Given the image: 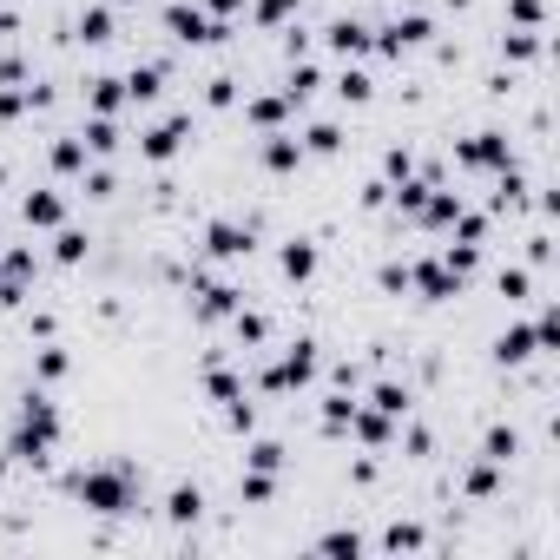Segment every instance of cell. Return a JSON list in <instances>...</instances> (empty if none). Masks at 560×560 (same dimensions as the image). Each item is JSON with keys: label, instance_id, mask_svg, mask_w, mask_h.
Here are the masks:
<instances>
[{"label": "cell", "instance_id": "cell-1", "mask_svg": "<svg viewBox=\"0 0 560 560\" xmlns=\"http://www.w3.org/2000/svg\"><path fill=\"white\" fill-rule=\"evenodd\" d=\"M53 442H60V409H53V396H40V389H27V402H20V422H14V442H7V455L14 462H47Z\"/></svg>", "mask_w": 560, "mask_h": 560}, {"label": "cell", "instance_id": "cell-2", "mask_svg": "<svg viewBox=\"0 0 560 560\" xmlns=\"http://www.w3.org/2000/svg\"><path fill=\"white\" fill-rule=\"evenodd\" d=\"M73 495H80L93 514H139V481H132L126 462H106V468L73 475Z\"/></svg>", "mask_w": 560, "mask_h": 560}, {"label": "cell", "instance_id": "cell-3", "mask_svg": "<svg viewBox=\"0 0 560 560\" xmlns=\"http://www.w3.org/2000/svg\"><path fill=\"white\" fill-rule=\"evenodd\" d=\"M165 33H172L178 47H218L224 33V20H211L205 7H192V0H172V7H165Z\"/></svg>", "mask_w": 560, "mask_h": 560}, {"label": "cell", "instance_id": "cell-4", "mask_svg": "<svg viewBox=\"0 0 560 560\" xmlns=\"http://www.w3.org/2000/svg\"><path fill=\"white\" fill-rule=\"evenodd\" d=\"M310 376H317V343L297 336V343H284V356L264 369V389H271V396H290V389H304Z\"/></svg>", "mask_w": 560, "mask_h": 560}, {"label": "cell", "instance_id": "cell-5", "mask_svg": "<svg viewBox=\"0 0 560 560\" xmlns=\"http://www.w3.org/2000/svg\"><path fill=\"white\" fill-rule=\"evenodd\" d=\"M257 251V224H238V218H211L205 224V257L218 264H238V257Z\"/></svg>", "mask_w": 560, "mask_h": 560}, {"label": "cell", "instance_id": "cell-6", "mask_svg": "<svg viewBox=\"0 0 560 560\" xmlns=\"http://www.w3.org/2000/svg\"><path fill=\"white\" fill-rule=\"evenodd\" d=\"M185 132H192V112H165L159 126L139 139V159L145 165H172L178 152H185Z\"/></svg>", "mask_w": 560, "mask_h": 560}, {"label": "cell", "instance_id": "cell-7", "mask_svg": "<svg viewBox=\"0 0 560 560\" xmlns=\"http://www.w3.org/2000/svg\"><path fill=\"white\" fill-rule=\"evenodd\" d=\"M455 165H468V172H501V165H514L508 132H475V139H462L455 145Z\"/></svg>", "mask_w": 560, "mask_h": 560}, {"label": "cell", "instance_id": "cell-8", "mask_svg": "<svg viewBox=\"0 0 560 560\" xmlns=\"http://www.w3.org/2000/svg\"><path fill=\"white\" fill-rule=\"evenodd\" d=\"M429 40H435L429 14H396L383 33H376V47H383V53H409V47H429Z\"/></svg>", "mask_w": 560, "mask_h": 560}, {"label": "cell", "instance_id": "cell-9", "mask_svg": "<svg viewBox=\"0 0 560 560\" xmlns=\"http://www.w3.org/2000/svg\"><path fill=\"white\" fill-rule=\"evenodd\" d=\"M409 290H422L429 304H442V297H462V277L448 271L442 257H422V264H409Z\"/></svg>", "mask_w": 560, "mask_h": 560}, {"label": "cell", "instance_id": "cell-10", "mask_svg": "<svg viewBox=\"0 0 560 560\" xmlns=\"http://www.w3.org/2000/svg\"><path fill=\"white\" fill-rule=\"evenodd\" d=\"M534 356H541L534 323H508V330L495 336V363H501V369H521V363H534Z\"/></svg>", "mask_w": 560, "mask_h": 560}, {"label": "cell", "instance_id": "cell-11", "mask_svg": "<svg viewBox=\"0 0 560 560\" xmlns=\"http://www.w3.org/2000/svg\"><path fill=\"white\" fill-rule=\"evenodd\" d=\"M323 47H330V53H343V60H363V53L376 47V33H369L363 20H350V14H343V20H330V27H323Z\"/></svg>", "mask_w": 560, "mask_h": 560}, {"label": "cell", "instance_id": "cell-12", "mask_svg": "<svg viewBox=\"0 0 560 560\" xmlns=\"http://www.w3.org/2000/svg\"><path fill=\"white\" fill-rule=\"evenodd\" d=\"M350 435H356L363 448H389V442H396V416H383V409H369V402H356Z\"/></svg>", "mask_w": 560, "mask_h": 560}, {"label": "cell", "instance_id": "cell-13", "mask_svg": "<svg viewBox=\"0 0 560 560\" xmlns=\"http://www.w3.org/2000/svg\"><path fill=\"white\" fill-rule=\"evenodd\" d=\"M192 297H198V317H211V323H218V317H231V310L244 304L238 290H231V284H218V277H192Z\"/></svg>", "mask_w": 560, "mask_h": 560}, {"label": "cell", "instance_id": "cell-14", "mask_svg": "<svg viewBox=\"0 0 560 560\" xmlns=\"http://www.w3.org/2000/svg\"><path fill=\"white\" fill-rule=\"evenodd\" d=\"M257 159H264V172H297V165H304L310 152H304V139H297V132H271Z\"/></svg>", "mask_w": 560, "mask_h": 560}, {"label": "cell", "instance_id": "cell-15", "mask_svg": "<svg viewBox=\"0 0 560 560\" xmlns=\"http://www.w3.org/2000/svg\"><path fill=\"white\" fill-rule=\"evenodd\" d=\"M198 514H205V488H198V481H178L172 495H165V521H172V528H192Z\"/></svg>", "mask_w": 560, "mask_h": 560}, {"label": "cell", "instance_id": "cell-16", "mask_svg": "<svg viewBox=\"0 0 560 560\" xmlns=\"http://www.w3.org/2000/svg\"><path fill=\"white\" fill-rule=\"evenodd\" d=\"M20 218H27L33 231H53V224H66V198L60 192H27L20 198Z\"/></svg>", "mask_w": 560, "mask_h": 560}, {"label": "cell", "instance_id": "cell-17", "mask_svg": "<svg viewBox=\"0 0 560 560\" xmlns=\"http://www.w3.org/2000/svg\"><path fill=\"white\" fill-rule=\"evenodd\" d=\"M277 271H284L290 284H310V277H317V244H310V238H290L284 251H277Z\"/></svg>", "mask_w": 560, "mask_h": 560}, {"label": "cell", "instance_id": "cell-18", "mask_svg": "<svg viewBox=\"0 0 560 560\" xmlns=\"http://www.w3.org/2000/svg\"><path fill=\"white\" fill-rule=\"evenodd\" d=\"M119 86H126V99H132V106H152V99L165 93V66H159V60H145V66H132V73H126Z\"/></svg>", "mask_w": 560, "mask_h": 560}, {"label": "cell", "instance_id": "cell-19", "mask_svg": "<svg viewBox=\"0 0 560 560\" xmlns=\"http://www.w3.org/2000/svg\"><path fill=\"white\" fill-rule=\"evenodd\" d=\"M455 211H462V192H429V205L416 211V224H429V231H448V224H455Z\"/></svg>", "mask_w": 560, "mask_h": 560}, {"label": "cell", "instance_id": "cell-20", "mask_svg": "<svg viewBox=\"0 0 560 560\" xmlns=\"http://www.w3.org/2000/svg\"><path fill=\"white\" fill-rule=\"evenodd\" d=\"M47 159H53V172H60V178H80L86 172V139H80V132H73V139H53Z\"/></svg>", "mask_w": 560, "mask_h": 560}, {"label": "cell", "instance_id": "cell-21", "mask_svg": "<svg viewBox=\"0 0 560 560\" xmlns=\"http://www.w3.org/2000/svg\"><path fill=\"white\" fill-rule=\"evenodd\" d=\"M481 455H488V462H501V468H508L514 455H521V435H514L508 422H495V429L481 435Z\"/></svg>", "mask_w": 560, "mask_h": 560}, {"label": "cell", "instance_id": "cell-22", "mask_svg": "<svg viewBox=\"0 0 560 560\" xmlns=\"http://www.w3.org/2000/svg\"><path fill=\"white\" fill-rule=\"evenodd\" d=\"M86 152H93V159H106V152H119V126H112L106 112H93V119H86Z\"/></svg>", "mask_w": 560, "mask_h": 560}, {"label": "cell", "instance_id": "cell-23", "mask_svg": "<svg viewBox=\"0 0 560 560\" xmlns=\"http://www.w3.org/2000/svg\"><path fill=\"white\" fill-rule=\"evenodd\" d=\"M317 86H323V73H317V66H310V60H290V80H284V99H290V106H304V99L317 93Z\"/></svg>", "mask_w": 560, "mask_h": 560}, {"label": "cell", "instance_id": "cell-24", "mask_svg": "<svg viewBox=\"0 0 560 560\" xmlns=\"http://www.w3.org/2000/svg\"><path fill=\"white\" fill-rule=\"evenodd\" d=\"M86 244H93V238H86L80 224H53V257H60V264H80Z\"/></svg>", "mask_w": 560, "mask_h": 560}, {"label": "cell", "instance_id": "cell-25", "mask_svg": "<svg viewBox=\"0 0 560 560\" xmlns=\"http://www.w3.org/2000/svg\"><path fill=\"white\" fill-rule=\"evenodd\" d=\"M350 416H356V396H350V389H336V396L323 402V435H350Z\"/></svg>", "mask_w": 560, "mask_h": 560}, {"label": "cell", "instance_id": "cell-26", "mask_svg": "<svg viewBox=\"0 0 560 560\" xmlns=\"http://www.w3.org/2000/svg\"><path fill=\"white\" fill-rule=\"evenodd\" d=\"M369 93H376V80H369L363 66H343V73H336V99H350V106H369Z\"/></svg>", "mask_w": 560, "mask_h": 560}, {"label": "cell", "instance_id": "cell-27", "mask_svg": "<svg viewBox=\"0 0 560 560\" xmlns=\"http://www.w3.org/2000/svg\"><path fill=\"white\" fill-rule=\"evenodd\" d=\"M462 488H468V495H475V501H488V495H495V488H501V462H488V455H481V462H475V468H468V475H462Z\"/></svg>", "mask_w": 560, "mask_h": 560}, {"label": "cell", "instance_id": "cell-28", "mask_svg": "<svg viewBox=\"0 0 560 560\" xmlns=\"http://www.w3.org/2000/svg\"><path fill=\"white\" fill-rule=\"evenodd\" d=\"M205 389H211V402H224V409H231V402L244 396V376H231L224 363H211V369H205Z\"/></svg>", "mask_w": 560, "mask_h": 560}, {"label": "cell", "instance_id": "cell-29", "mask_svg": "<svg viewBox=\"0 0 560 560\" xmlns=\"http://www.w3.org/2000/svg\"><path fill=\"white\" fill-rule=\"evenodd\" d=\"M277 495V475H264V468H244L238 475V501H251V508H264V501Z\"/></svg>", "mask_w": 560, "mask_h": 560}, {"label": "cell", "instance_id": "cell-30", "mask_svg": "<svg viewBox=\"0 0 560 560\" xmlns=\"http://www.w3.org/2000/svg\"><path fill=\"white\" fill-rule=\"evenodd\" d=\"M73 33H80L86 47H106V40H112V7H86V14H80V27H73Z\"/></svg>", "mask_w": 560, "mask_h": 560}, {"label": "cell", "instance_id": "cell-31", "mask_svg": "<svg viewBox=\"0 0 560 560\" xmlns=\"http://www.w3.org/2000/svg\"><path fill=\"white\" fill-rule=\"evenodd\" d=\"M66 369H73V363H66L60 343H40V350H33V376H40V383H60Z\"/></svg>", "mask_w": 560, "mask_h": 560}, {"label": "cell", "instance_id": "cell-32", "mask_svg": "<svg viewBox=\"0 0 560 560\" xmlns=\"http://www.w3.org/2000/svg\"><path fill=\"white\" fill-rule=\"evenodd\" d=\"M86 106H93V112H106V119H112V112L126 106V86H119V80H93V86H86Z\"/></svg>", "mask_w": 560, "mask_h": 560}, {"label": "cell", "instance_id": "cell-33", "mask_svg": "<svg viewBox=\"0 0 560 560\" xmlns=\"http://www.w3.org/2000/svg\"><path fill=\"white\" fill-rule=\"evenodd\" d=\"M244 468H264V475H277V468H284V442H271V435H264V442H251V448H244Z\"/></svg>", "mask_w": 560, "mask_h": 560}, {"label": "cell", "instance_id": "cell-34", "mask_svg": "<svg viewBox=\"0 0 560 560\" xmlns=\"http://www.w3.org/2000/svg\"><path fill=\"white\" fill-rule=\"evenodd\" d=\"M231 330H238L244 336V343H264V336H271V317H264V310H231Z\"/></svg>", "mask_w": 560, "mask_h": 560}, {"label": "cell", "instance_id": "cell-35", "mask_svg": "<svg viewBox=\"0 0 560 560\" xmlns=\"http://www.w3.org/2000/svg\"><path fill=\"white\" fill-rule=\"evenodd\" d=\"M304 152H317V159H330V152H343V132H336L330 119H317V126L304 132Z\"/></svg>", "mask_w": 560, "mask_h": 560}, {"label": "cell", "instance_id": "cell-36", "mask_svg": "<svg viewBox=\"0 0 560 560\" xmlns=\"http://www.w3.org/2000/svg\"><path fill=\"white\" fill-rule=\"evenodd\" d=\"M369 409H383V416H402V409H409V389H402V383H376V389H369Z\"/></svg>", "mask_w": 560, "mask_h": 560}, {"label": "cell", "instance_id": "cell-37", "mask_svg": "<svg viewBox=\"0 0 560 560\" xmlns=\"http://www.w3.org/2000/svg\"><path fill=\"white\" fill-rule=\"evenodd\" d=\"M495 284H501V297H508V304H521V297H534V271H521V264H508V271H501Z\"/></svg>", "mask_w": 560, "mask_h": 560}, {"label": "cell", "instance_id": "cell-38", "mask_svg": "<svg viewBox=\"0 0 560 560\" xmlns=\"http://www.w3.org/2000/svg\"><path fill=\"white\" fill-rule=\"evenodd\" d=\"M317 554H363V534H356V528H330V534H323V541H317Z\"/></svg>", "mask_w": 560, "mask_h": 560}, {"label": "cell", "instance_id": "cell-39", "mask_svg": "<svg viewBox=\"0 0 560 560\" xmlns=\"http://www.w3.org/2000/svg\"><path fill=\"white\" fill-rule=\"evenodd\" d=\"M501 53H508V60H534V53H541V33H534V27H514L508 40H501Z\"/></svg>", "mask_w": 560, "mask_h": 560}, {"label": "cell", "instance_id": "cell-40", "mask_svg": "<svg viewBox=\"0 0 560 560\" xmlns=\"http://www.w3.org/2000/svg\"><path fill=\"white\" fill-rule=\"evenodd\" d=\"M442 264H448V271H455V277H468V271H475V264H481V244H462V238H455V244H448V251H442Z\"/></svg>", "mask_w": 560, "mask_h": 560}, {"label": "cell", "instance_id": "cell-41", "mask_svg": "<svg viewBox=\"0 0 560 560\" xmlns=\"http://www.w3.org/2000/svg\"><path fill=\"white\" fill-rule=\"evenodd\" d=\"M448 231H455V238H462V244H481V238H488V218H481V211H455V224H448Z\"/></svg>", "mask_w": 560, "mask_h": 560}, {"label": "cell", "instance_id": "cell-42", "mask_svg": "<svg viewBox=\"0 0 560 560\" xmlns=\"http://www.w3.org/2000/svg\"><path fill=\"white\" fill-rule=\"evenodd\" d=\"M284 112H290V99H284V93L251 99V119H257V126H271V132H277V119H284Z\"/></svg>", "mask_w": 560, "mask_h": 560}, {"label": "cell", "instance_id": "cell-43", "mask_svg": "<svg viewBox=\"0 0 560 560\" xmlns=\"http://www.w3.org/2000/svg\"><path fill=\"white\" fill-rule=\"evenodd\" d=\"M508 14H514V27H534V33L547 27V7H541V0H508Z\"/></svg>", "mask_w": 560, "mask_h": 560}, {"label": "cell", "instance_id": "cell-44", "mask_svg": "<svg viewBox=\"0 0 560 560\" xmlns=\"http://www.w3.org/2000/svg\"><path fill=\"white\" fill-rule=\"evenodd\" d=\"M383 547H389V554H409V547H422V528H409V521H396V528L383 534Z\"/></svg>", "mask_w": 560, "mask_h": 560}, {"label": "cell", "instance_id": "cell-45", "mask_svg": "<svg viewBox=\"0 0 560 560\" xmlns=\"http://www.w3.org/2000/svg\"><path fill=\"white\" fill-rule=\"evenodd\" d=\"M231 99H238V80H231V73L205 80V106H231Z\"/></svg>", "mask_w": 560, "mask_h": 560}, {"label": "cell", "instance_id": "cell-46", "mask_svg": "<svg viewBox=\"0 0 560 560\" xmlns=\"http://www.w3.org/2000/svg\"><path fill=\"white\" fill-rule=\"evenodd\" d=\"M383 172H389V185H396V178H409V172H416V159H409V152H402V145H389V159H383Z\"/></svg>", "mask_w": 560, "mask_h": 560}, {"label": "cell", "instance_id": "cell-47", "mask_svg": "<svg viewBox=\"0 0 560 560\" xmlns=\"http://www.w3.org/2000/svg\"><path fill=\"white\" fill-rule=\"evenodd\" d=\"M224 416H231V429H238V435H251V429H257V409H251V402H244V396L231 402V409H224Z\"/></svg>", "mask_w": 560, "mask_h": 560}, {"label": "cell", "instance_id": "cell-48", "mask_svg": "<svg viewBox=\"0 0 560 560\" xmlns=\"http://www.w3.org/2000/svg\"><path fill=\"white\" fill-rule=\"evenodd\" d=\"M290 7H297V0H257V20L277 27V20H290Z\"/></svg>", "mask_w": 560, "mask_h": 560}, {"label": "cell", "instance_id": "cell-49", "mask_svg": "<svg viewBox=\"0 0 560 560\" xmlns=\"http://www.w3.org/2000/svg\"><path fill=\"white\" fill-rule=\"evenodd\" d=\"M376 284H383V290H409V264H383V271H376Z\"/></svg>", "mask_w": 560, "mask_h": 560}, {"label": "cell", "instance_id": "cell-50", "mask_svg": "<svg viewBox=\"0 0 560 560\" xmlns=\"http://www.w3.org/2000/svg\"><path fill=\"white\" fill-rule=\"evenodd\" d=\"M0 86H27V60H0Z\"/></svg>", "mask_w": 560, "mask_h": 560}, {"label": "cell", "instance_id": "cell-51", "mask_svg": "<svg viewBox=\"0 0 560 560\" xmlns=\"http://www.w3.org/2000/svg\"><path fill=\"white\" fill-rule=\"evenodd\" d=\"M244 0H205V14H238Z\"/></svg>", "mask_w": 560, "mask_h": 560}, {"label": "cell", "instance_id": "cell-52", "mask_svg": "<svg viewBox=\"0 0 560 560\" xmlns=\"http://www.w3.org/2000/svg\"><path fill=\"white\" fill-rule=\"evenodd\" d=\"M0 185H7V165H0Z\"/></svg>", "mask_w": 560, "mask_h": 560}]
</instances>
